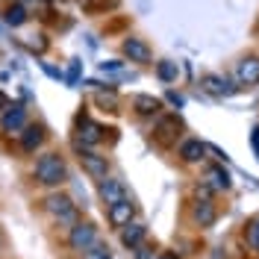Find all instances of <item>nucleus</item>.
I'll return each mask as SVG.
<instances>
[{
  "mask_svg": "<svg viewBox=\"0 0 259 259\" xmlns=\"http://www.w3.org/2000/svg\"><path fill=\"white\" fill-rule=\"evenodd\" d=\"M156 256H159V247L150 244V242H142L136 250H133V259H156Z\"/></svg>",
  "mask_w": 259,
  "mask_h": 259,
  "instance_id": "obj_23",
  "label": "nucleus"
},
{
  "mask_svg": "<svg viewBox=\"0 0 259 259\" xmlns=\"http://www.w3.org/2000/svg\"><path fill=\"white\" fill-rule=\"evenodd\" d=\"M127 194L130 192H127V186H124V180L112 177V174L97 183V197L103 200V206H112V203H118V200H124Z\"/></svg>",
  "mask_w": 259,
  "mask_h": 259,
  "instance_id": "obj_10",
  "label": "nucleus"
},
{
  "mask_svg": "<svg viewBox=\"0 0 259 259\" xmlns=\"http://www.w3.org/2000/svg\"><path fill=\"white\" fill-rule=\"evenodd\" d=\"M80 71H82V62H80V59H71V65H68V74H65V82H68L71 89L80 82Z\"/></svg>",
  "mask_w": 259,
  "mask_h": 259,
  "instance_id": "obj_24",
  "label": "nucleus"
},
{
  "mask_svg": "<svg viewBox=\"0 0 259 259\" xmlns=\"http://www.w3.org/2000/svg\"><path fill=\"white\" fill-rule=\"evenodd\" d=\"M183 136V118L180 115H159L153 124V142L162 147H174Z\"/></svg>",
  "mask_w": 259,
  "mask_h": 259,
  "instance_id": "obj_4",
  "label": "nucleus"
},
{
  "mask_svg": "<svg viewBox=\"0 0 259 259\" xmlns=\"http://www.w3.org/2000/svg\"><path fill=\"white\" fill-rule=\"evenodd\" d=\"M156 77H159L162 82H177L180 77V65L177 62H171V59H162V62H156Z\"/></svg>",
  "mask_w": 259,
  "mask_h": 259,
  "instance_id": "obj_20",
  "label": "nucleus"
},
{
  "mask_svg": "<svg viewBox=\"0 0 259 259\" xmlns=\"http://www.w3.org/2000/svg\"><path fill=\"white\" fill-rule=\"evenodd\" d=\"M0 250H3V239H0Z\"/></svg>",
  "mask_w": 259,
  "mask_h": 259,
  "instance_id": "obj_34",
  "label": "nucleus"
},
{
  "mask_svg": "<svg viewBox=\"0 0 259 259\" xmlns=\"http://www.w3.org/2000/svg\"><path fill=\"white\" fill-rule=\"evenodd\" d=\"M95 242H100L97 236V227L92 221H77V224L68 227V236H65V244L71 253H85Z\"/></svg>",
  "mask_w": 259,
  "mask_h": 259,
  "instance_id": "obj_3",
  "label": "nucleus"
},
{
  "mask_svg": "<svg viewBox=\"0 0 259 259\" xmlns=\"http://www.w3.org/2000/svg\"><path fill=\"white\" fill-rule=\"evenodd\" d=\"M95 103L103 112H118V97H115V92H97Z\"/></svg>",
  "mask_w": 259,
  "mask_h": 259,
  "instance_id": "obj_21",
  "label": "nucleus"
},
{
  "mask_svg": "<svg viewBox=\"0 0 259 259\" xmlns=\"http://www.w3.org/2000/svg\"><path fill=\"white\" fill-rule=\"evenodd\" d=\"M189 215H192V221L200 227V230H209V227L215 224V218H218V209H215L212 200H194Z\"/></svg>",
  "mask_w": 259,
  "mask_h": 259,
  "instance_id": "obj_15",
  "label": "nucleus"
},
{
  "mask_svg": "<svg viewBox=\"0 0 259 259\" xmlns=\"http://www.w3.org/2000/svg\"><path fill=\"white\" fill-rule=\"evenodd\" d=\"M103 133H106V130L100 127L97 121H92L85 112L77 115V139H74V142H77L80 147H89V150H92V147H97L103 139H106Z\"/></svg>",
  "mask_w": 259,
  "mask_h": 259,
  "instance_id": "obj_6",
  "label": "nucleus"
},
{
  "mask_svg": "<svg viewBox=\"0 0 259 259\" xmlns=\"http://www.w3.org/2000/svg\"><path fill=\"white\" fill-rule=\"evenodd\" d=\"M74 150H77V159H80L82 171L89 174L92 180H106L109 177V159L103 156V153H97V150H89V147H80L77 142H74Z\"/></svg>",
  "mask_w": 259,
  "mask_h": 259,
  "instance_id": "obj_5",
  "label": "nucleus"
},
{
  "mask_svg": "<svg viewBox=\"0 0 259 259\" xmlns=\"http://www.w3.org/2000/svg\"><path fill=\"white\" fill-rule=\"evenodd\" d=\"M236 82L239 85H256L259 82V56H242L236 62Z\"/></svg>",
  "mask_w": 259,
  "mask_h": 259,
  "instance_id": "obj_13",
  "label": "nucleus"
},
{
  "mask_svg": "<svg viewBox=\"0 0 259 259\" xmlns=\"http://www.w3.org/2000/svg\"><path fill=\"white\" fill-rule=\"evenodd\" d=\"M247 244L259 253V218H253V221L247 224Z\"/></svg>",
  "mask_w": 259,
  "mask_h": 259,
  "instance_id": "obj_25",
  "label": "nucleus"
},
{
  "mask_svg": "<svg viewBox=\"0 0 259 259\" xmlns=\"http://www.w3.org/2000/svg\"><path fill=\"white\" fill-rule=\"evenodd\" d=\"M156 259H180V256H177V253H168V250H165V253H159Z\"/></svg>",
  "mask_w": 259,
  "mask_h": 259,
  "instance_id": "obj_33",
  "label": "nucleus"
},
{
  "mask_svg": "<svg viewBox=\"0 0 259 259\" xmlns=\"http://www.w3.org/2000/svg\"><path fill=\"white\" fill-rule=\"evenodd\" d=\"M124 71V62L121 59H106V62H100V74H121Z\"/></svg>",
  "mask_w": 259,
  "mask_h": 259,
  "instance_id": "obj_26",
  "label": "nucleus"
},
{
  "mask_svg": "<svg viewBox=\"0 0 259 259\" xmlns=\"http://www.w3.org/2000/svg\"><path fill=\"white\" fill-rule=\"evenodd\" d=\"M106 221L112 230H124L127 224L136 221V203H133V197H124V200H118L112 206H106Z\"/></svg>",
  "mask_w": 259,
  "mask_h": 259,
  "instance_id": "obj_7",
  "label": "nucleus"
},
{
  "mask_svg": "<svg viewBox=\"0 0 259 259\" xmlns=\"http://www.w3.org/2000/svg\"><path fill=\"white\" fill-rule=\"evenodd\" d=\"M3 24L6 27H21V24H27V6L15 0V3H6L3 6Z\"/></svg>",
  "mask_w": 259,
  "mask_h": 259,
  "instance_id": "obj_18",
  "label": "nucleus"
},
{
  "mask_svg": "<svg viewBox=\"0 0 259 259\" xmlns=\"http://www.w3.org/2000/svg\"><path fill=\"white\" fill-rule=\"evenodd\" d=\"M18 139H21V150L24 153H38L45 147V142H48V130L41 124H27L18 133Z\"/></svg>",
  "mask_w": 259,
  "mask_h": 259,
  "instance_id": "obj_11",
  "label": "nucleus"
},
{
  "mask_svg": "<svg viewBox=\"0 0 259 259\" xmlns=\"http://www.w3.org/2000/svg\"><path fill=\"white\" fill-rule=\"evenodd\" d=\"M206 177H209V186L218 189V192H227L233 186V177H230V171H227L224 165H212L209 171H206Z\"/></svg>",
  "mask_w": 259,
  "mask_h": 259,
  "instance_id": "obj_19",
  "label": "nucleus"
},
{
  "mask_svg": "<svg viewBox=\"0 0 259 259\" xmlns=\"http://www.w3.org/2000/svg\"><path fill=\"white\" fill-rule=\"evenodd\" d=\"M133 112L139 118H159L162 115V100L153 95H133Z\"/></svg>",
  "mask_w": 259,
  "mask_h": 259,
  "instance_id": "obj_16",
  "label": "nucleus"
},
{
  "mask_svg": "<svg viewBox=\"0 0 259 259\" xmlns=\"http://www.w3.org/2000/svg\"><path fill=\"white\" fill-rule=\"evenodd\" d=\"M27 124H30V118H27V106L24 103H9L3 109V115H0V133H6V136L21 133Z\"/></svg>",
  "mask_w": 259,
  "mask_h": 259,
  "instance_id": "obj_8",
  "label": "nucleus"
},
{
  "mask_svg": "<svg viewBox=\"0 0 259 259\" xmlns=\"http://www.w3.org/2000/svg\"><path fill=\"white\" fill-rule=\"evenodd\" d=\"M32 180H35L38 186L50 189V192H56L62 183H68V162H65V156L56 153V150L38 153V159L32 165Z\"/></svg>",
  "mask_w": 259,
  "mask_h": 259,
  "instance_id": "obj_1",
  "label": "nucleus"
},
{
  "mask_svg": "<svg viewBox=\"0 0 259 259\" xmlns=\"http://www.w3.org/2000/svg\"><path fill=\"white\" fill-rule=\"evenodd\" d=\"M200 89L209 92L212 97H230L239 92V85L233 80H227V77H221V74H203L200 77Z\"/></svg>",
  "mask_w": 259,
  "mask_h": 259,
  "instance_id": "obj_12",
  "label": "nucleus"
},
{
  "mask_svg": "<svg viewBox=\"0 0 259 259\" xmlns=\"http://www.w3.org/2000/svg\"><path fill=\"white\" fill-rule=\"evenodd\" d=\"M121 233V244L127 247V250H136L142 242H147V224L145 221H133L127 224L124 230H118Z\"/></svg>",
  "mask_w": 259,
  "mask_h": 259,
  "instance_id": "obj_17",
  "label": "nucleus"
},
{
  "mask_svg": "<svg viewBox=\"0 0 259 259\" xmlns=\"http://www.w3.org/2000/svg\"><path fill=\"white\" fill-rule=\"evenodd\" d=\"M30 48L35 50V53H45V50H48V35H32Z\"/></svg>",
  "mask_w": 259,
  "mask_h": 259,
  "instance_id": "obj_29",
  "label": "nucleus"
},
{
  "mask_svg": "<svg viewBox=\"0 0 259 259\" xmlns=\"http://www.w3.org/2000/svg\"><path fill=\"white\" fill-rule=\"evenodd\" d=\"M50 3H56V0H50Z\"/></svg>",
  "mask_w": 259,
  "mask_h": 259,
  "instance_id": "obj_35",
  "label": "nucleus"
},
{
  "mask_svg": "<svg viewBox=\"0 0 259 259\" xmlns=\"http://www.w3.org/2000/svg\"><path fill=\"white\" fill-rule=\"evenodd\" d=\"M177 156L183 165H197L206 156V142H200V139H183L177 147Z\"/></svg>",
  "mask_w": 259,
  "mask_h": 259,
  "instance_id": "obj_14",
  "label": "nucleus"
},
{
  "mask_svg": "<svg viewBox=\"0 0 259 259\" xmlns=\"http://www.w3.org/2000/svg\"><path fill=\"white\" fill-rule=\"evenodd\" d=\"M121 53H124V59L139 62V65H150V59H153L150 45H147L145 38H139V35H127V38L121 41Z\"/></svg>",
  "mask_w": 259,
  "mask_h": 259,
  "instance_id": "obj_9",
  "label": "nucleus"
},
{
  "mask_svg": "<svg viewBox=\"0 0 259 259\" xmlns=\"http://www.w3.org/2000/svg\"><path fill=\"white\" fill-rule=\"evenodd\" d=\"M194 197L197 200H212V186L209 183H197L194 186Z\"/></svg>",
  "mask_w": 259,
  "mask_h": 259,
  "instance_id": "obj_27",
  "label": "nucleus"
},
{
  "mask_svg": "<svg viewBox=\"0 0 259 259\" xmlns=\"http://www.w3.org/2000/svg\"><path fill=\"white\" fill-rule=\"evenodd\" d=\"M41 71L48 74L50 80H65V74H62V71H59V68H53V65H50V62H41Z\"/></svg>",
  "mask_w": 259,
  "mask_h": 259,
  "instance_id": "obj_30",
  "label": "nucleus"
},
{
  "mask_svg": "<svg viewBox=\"0 0 259 259\" xmlns=\"http://www.w3.org/2000/svg\"><path fill=\"white\" fill-rule=\"evenodd\" d=\"M41 209L48 212L50 218L56 221V224H77L80 221V212H77V203H74V197L65 192H50L45 200H41Z\"/></svg>",
  "mask_w": 259,
  "mask_h": 259,
  "instance_id": "obj_2",
  "label": "nucleus"
},
{
  "mask_svg": "<svg viewBox=\"0 0 259 259\" xmlns=\"http://www.w3.org/2000/svg\"><path fill=\"white\" fill-rule=\"evenodd\" d=\"M165 100H168L171 106H177V109H183V106H186V97L180 95V92H171V89H168V95H165Z\"/></svg>",
  "mask_w": 259,
  "mask_h": 259,
  "instance_id": "obj_28",
  "label": "nucleus"
},
{
  "mask_svg": "<svg viewBox=\"0 0 259 259\" xmlns=\"http://www.w3.org/2000/svg\"><path fill=\"white\" fill-rule=\"evenodd\" d=\"M250 145H253V153L259 159V127H253V133H250Z\"/></svg>",
  "mask_w": 259,
  "mask_h": 259,
  "instance_id": "obj_31",
  "label": "nucleus"
},
{
  "mask_svg": "<svg viewBox=\"0 0 259 259\" xmlns=\"http://www.w3.org/2000/svg\"><path fill=\"white\" fill-rule=\"evenodd\" d=\"M82 259H115V256H112V250H109V244L95 242L85 253H82Z\"/></svg>",
  "mask_w": 259,
  "mask_h": 259,
  "instance_id": "obj_22",
  "label": "nucleus"
},
{
  "mask_svg": "<svg viewBox=\"0 0 259 259\" xmlns=\"http://www.w3.org/2000/svg\"><path fill=\"white\" fill-rule=\"evenodd\" d=\"M6 106H9V100H6V95H3V92H0V115H3V109H6Z\"/></svg>",
  "mask_w": 259,
  "mask_h": 259,
  "instance_id": "obj_32",
  "label": "nucleus"
}]
</instances>
